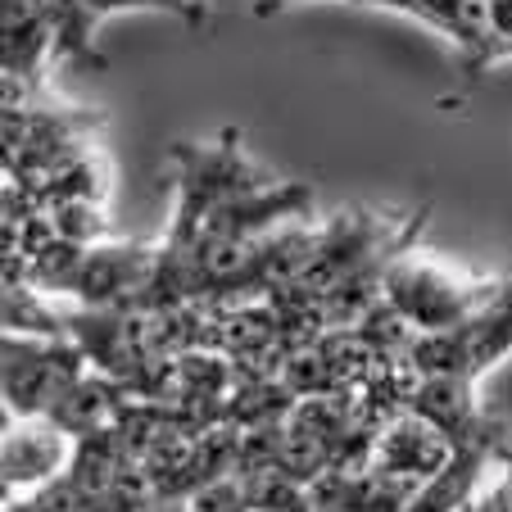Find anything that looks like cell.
Segmentation results:
<instances>
[{
    "instance_id": "cell-1",
    "label": "cell",
    "mask_w": 512,
    "mask_h": 512,
    "mask_svg": "<svg viewBox=\"0 0 512 512\" xmlns=\"http://www.w3.org/2000/svg\"><path fill=\"white\" fill-rule=\"evenodd\" d=\"M494 286L499 281L472 277V272L435 259V254L404 250L381 272V304L413 336H440V331H454L458 322L472 318L494 295Z\"/></svg>"
},
{
    "instance_id": "cell-2",
    "label": "cell",
    "mask_w": 512,
    "mask_h": 512,
    "mask_svg": "<svg viewBox=\"0 0 512 512\" xmlns=\"http://www.w3.org/2000/svg\"><path fill=\"white\" fill-rule=\"evenodd\" d=\"M87 349L68 336L5 331V417H46L68 390L87 377Z\"/></svg>"
},
{
    "instance_id": "cell-3",
    "label": "cell",
    "mask_w": 512,
    "mask_h": 512,
    "mask_svg": "<svg viewBox=\"0 0 512 512\" xmlns=\"http://www.w3.org/2000/svg\"><path fill=\"white\" fill-rule=\"evenodd\" d=\"M508 354H512V277H503L490 300L467 322H458L454 331L413 336L404 363L413 372H449V377L481 381V372H490Z\"/></svg>"
},
{
    "instance_id": "cell-4",
    "label": "cell",
    "mask_w": 512,
    "mask_h": 512,
    "mask_svg": "<svg viewBox=\"0 0 512 512\" xmlns=\"http://www.w3.org/2000/svg\"><path fill=\"white\" fill-rule=\"evenodd\" d=\"M78 458V440L55 422V417H5L0 435V481L5 499H28V494L55 485Z\"/></svg>"
},
{
    "instance_id": "cell-5",
    "label": "cell",
    "mask_w": 512,
    "mask_h": 512,
    "mask_svg": "<svg viewBox=\"0 0 512 512\" xmlns=\"http://www.w3.org/2000/svg\"><path fill=\"white\" fill-rule=\"evenodd\" d=\"M454 449L458 445L435 422H426V417L413 413V408H399L395 417H386V422L372 431L368 467H377L381 476L404 481L417 490V485L431 481V476L454 458Z\"/></svg>"
},
{
    "instance_id": "cell-6",
    "label": "cell",
    "mask_w": 512,
    "mask_h": 512,
    "mask_svg": "<svg viewBox=\"0 0 512 512\" xmlns=\"http://www.w3.org/2000/svg\"><path fill=\"white\" fill-rule=\"evenodd\" d=\"M123 10H159L182 19L186 28H204L213 19V0H73V37H68L64 59L82 68H100L105 59L96 55V28L109 19V14Z\"/></svg>"
},
{
    "instance_id": "cell-7",
    "label": "cell",
    "mask_w": 512,
    "mask_h": 512,
    "mask_svg": "<svg viewBox=\"0 0 512 512\" xmlns=\"http://www.w3.org/2000/svg\"><path fill=\"white\" fill-rule=\"evenodd\" d=\"M512 55V0H481V59L472 78Z\"/></svg>"
},
{
    "instance_id": "cell-8",
    "label": "cell",
    "mask_w": 512,
    "mask_h": 512,
    "mask_svg": "<svg viewBox=\"0 0 512 512\" xmlns=\"http://www.w3.org/2000/svg\"><path fill=\"white\" fill-rule=\"evenodd\" d=\"M463 512H512V472H503L490 490H476V499Z\"/></svg>"
}]
</instances>
